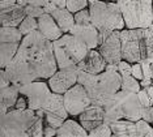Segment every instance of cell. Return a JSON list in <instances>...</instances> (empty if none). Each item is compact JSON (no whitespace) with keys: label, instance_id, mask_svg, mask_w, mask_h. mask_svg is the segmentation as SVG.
I'll list each match as a JSON object with an SVG mask.
<instances>
[{"label":"cell","instance_id":"obj_18","mask_svg":"<svg viewBox=\"0 0 153 137\" xmlns=\"http://www.w3.org/2000/svg\"><path fill=\"white\" fill-rule=\"evenodd\" d=\"M77 67L82 71L93 73V75H98V73L103 72L106 69L107 61L105 60V58L98 50L93 48V50H89L86 56L79 63Z\"/></svg>","mask_w":153,"mask_h":137},{"label":"cell","instance_id":"obj_36","mask_svg":"<svg viewBox=\"0 0 153 137\" xmlns=\"http://www.w3.org/2000/svg\"><path fill=\"white\" fill-rule=\"evenodd\" d=\"M11 84L12 82H11V80H9L8 75H7L5 69L1 68V71H0V89H1V87L8 86V85H11Z\"/></svg>","mask_w":153,"mask_h":137},{"label":"cell","instance_id":"obj_19","mask_svg":"<svg viewBox=\"0 0 153 137\" xmlns=\"http://www.w3.org/2000/svg\"><path fill=\"white\" fill-rule=\"evenodd\" d=\"M103 116H105V110L102 106L98 104H90L89 107H86L81 114L79 115L80 123L82 124L86 131H92L93 128L98 127L100 124L103 123Z\"/></svg>","mask_w":153,"mask_h":137},{"label":"cell","instance_id":"obj_17","mask_svg":"<svg viewBox=\"0 0 153 137\" xmlns=\"http://www.w3.org/2000/svg\"><path fill=\"white\" fill-rule=\"evenodd\" d=\"M26 17L25 4L16 3L13 5L0 8V22L3 26H17L22 22V20Z\"/></svg>","mask_w":153,"mask_h":137},{"label":"cell","instance_id":"obj_2","mask_svg":"<svg viewBox=\"0 0 153 137\" xmlns=\"http://www.w3.org/2000/svg\"><path fill=\"white\" fill-rule=\"evenodd\" d=\"M92 22L100 31V44L114 30H123L126 27L122 10L118 3L97 0L89 4Z\"/></svg>","mask_w":153,"mask_h":137},{"label":"cell","instance_id":"obj_20","mask_svg":"<svg viewBox=\"0 0 153 137\" xmlns=\"http://www.w3.org/2000/svg\"><path fill=\"white\" fill-rule=\"evenodd\" d=\"M38 29L43 34L46 38H48L50 41H56L63 36V31L59 27L58 22L55 21L51 13H46L41 15L38 17Z\"/></svg>","mask_w":153,"mask_h":137},{"label":"cell","instance_id":"obj_9","mask_svg":"<svg viewBox=\"0 0 153 137\" xmlns=\"http://www.w3.org/2000/svg\"><path fill=\"white\" fill-rule=\"evenodd\" d=\"M143 33L144 29H123L120 30L122 52L123 59L134 63H141L143 60Z\"/></svg>","mask_w":153,"mask_h":137},{"label":"cell","instance_id":"obj_25","mask_svg":"<svg viewBox=\"0 0 153 137\" xmlns=\"http://www.w3.org/2000/svg\"><path fill=\"white\" fill-rule=\"evenodd\" d=\"M122 89L137 93L141 89V85L139 82V80L135 78L132 75H123L122 76Z\"/></svg>","mask_w":153,"mask_h":137},{"label":"cell","instance_id":"obj_14","mask_svg":"<svg viewBox=\"0 0 153 137\" xmlns=\"http://www.w3.org/2000/svg\"><path fill=\"white\" fill-rule=\"evenodd\" d=\"M79 76V67L72 65L67 68H59L53 76L48 78V85L54 93L64 94L68 89L77 84Z\"/></svg>","mask_w":153,"mask_h":137},{"label":"cell","instance_id":"obj_45","mask_svg":"<svg viewBox=\"0 0 153 137\" xmlns=\"http://www.w3.org/2000/svg\"><path fill=\"white\" fill-rule=\"evenodd\" d=\"M19 3H21V4H27L26 0H19Z\"/></svg>","mask_w":153,"mask_h":137},{"label":"cell","instance_id":"obj_22","mask_svg":"<svg viewBox=\"0 0 153 137\" xmlns=\"http://www.w3.org/2000/svg\"><path fill=\"white\" fill-rule=\"evenodd\" d=\"M56 136L59 137H85L89 136V132L82 127L81 123H77L72 119H67L58 128Z\"/></svg>","mask_w":153,"mask_h":137},{"label":"cell","instance_id":"obj_5","mask_svg":"<svg viewBox=\"0 0 153 137\" xmlns=\"http://www.w3.org/2000/svg\"><path fill=\"white\" fill-rule=\"evenodd\" d=\"M126 27L147 29L153 24V0H117Z\"/></svg>","mask_w":153,"mask_h":137},{"label":"cell","instance_id":"obj_15","mask_svg":"<svg viewBox=\"0 0 153 137\" xmlns=\"http://www.w3.org/2000/svg\"><path fill=\"white\" fill-rule=\"evenodd\" d=\"M98 51L102 54L107 64H118L123 59L122 52L120 30H114L98 46Z\"/></svg>","mask_w":153,"mask_h":137},{"label":"cell","instance_id":"obj_13","mask_svg":"<svg viewBox=\"0 0 153 137\" xmlns=\"http://www.w3.org/2000/svg\"><path fill=\"white\" fill-rule=\"evenodd\" d=\"M43 111H45L46 123L56 129L67 120V118L69 115L67 108H65V104H64L63 94L54 93V91H53V94H51L50 99L47 101V103L45 104Z\"/></svg>","mask_w":153,"mask_h":137},{"label":"cell","instance_id":"obj_27","mask_svg":"<svg viewBox=\"0 0 153 137\" xmlns=\"http://www.w3.org/2000/svg\"><path fill=\"white\" fill-rule=\"evenodd\" d=\"M113 135V131H111V127L109 123L103 121L102 124H100L98 127L93 128L92 131H89V136L90 137H110Z\"/></svg>","mask_w":153,"mask_h":137},{"label":"cell","instance_id":"obj_12","mask_svg":"<svg viewBox=\"0 0 153 137\" xmlns=\"http://www.w3.org/2000/svg\"><path fill=\"white\" fill-rule=\"evenodd\" d=\"M4 69L13 85L21 86V85H25V84H29L32 81L38 80L37 75L34 73L32 67L29 65V63L19 54H16L13 60Z\"/></svg>","mask_w":153,"mask_h":137},{"label":"cell","instance_id":"obj_23","mask_svg":"<svg viewBox=\"0 0 153 137\" xmlns=\"http://www.w3.org/2000/svg\"><path fill=\"white\" fill-rule=\"evenodd\" d=\"M51 15H53L63 33L71 31V29L75 25V13H72L67 7H58Z\"/></svg>","mask_w":153,"mask_h":137},{"label":"cell","instance_id":"obj_33","mask_svg":"<svg viewBox=\"0 0 153 137\" xmlns=\"http://www.w3.org/2000/svg\"><path fill=\"white\" fill-rule=\"evenodd\" d=\"M118 71H119V73L122 76L123 75H132V64L130 61L122 59V60L118 63Z\"/></svg>","mask_w":153,"mask_h":137},{"label":"cell","instance_id":"obj_10","mask_svg":"<svg viewBox=\"0 0 153 137\" xmlns=\"http://www.w3.org/2000/svg\"><path fill=\"white\" fill-rule=\"evenodd\" d=\"M20 94L27 98V104L33 110L43 108L47 101L50 99L53 90L48 84L45 81H32L20 86Z\"/></svg>","mask_w":153,"mask_h":137},{"label":"cell","instance_id":"obj_34","mask_svg":"<svg viewBox=\"0 0 153 137\" xmlns=\"http://www.w3.org/2000/svg\"><path fill=\"white\" fill-rule=\"evenodd\" d=\"M141 119L147 120L148 123H153V104L152 106H145L141 110Z\"/></svg>","mask_w":153,"mask_h":137},{"label":"cell","instance_id":"obj_43","mask_svg":"<svg viewBox=\"0 0 153 137\" xmlns=\"http://www.w3.org/2000/svg\"><path fill=\"white\" fill-rule=\"evenodd\" d=\"M53 3H55L58 7H65L67 5V0H51Z\"/></svg>","mask_w":153,"mask_h":137},{"label":"cell","instance_id":"obj_44","mask_svg":"<svg viewBox=\"0 0 153 137\" xmlns=\"http://www.w3.org/2000/svg\"><path fill=\"white\" fill-rule=\"evenodd\" d=\"M145 89L148 90V94L151 96V98H152V101H153V85H151V86H148V87H145Z\"/></svg>","mask_w":153,"mask_h":137},{"label":"cell","instance_id":"obj_6","mask_svg":"<svg viewBox=\"0 0 153 137\" xmlns=\"http://www.w3.org/2000/svg\"><path fill=\"white\" fill-rule=\"evenodd\" d=\"M36 110L27 107L25 110L8 111L0 116V136L1 137H29L27 131L37 120Z\"/></svg>","mask_w":153,"mask_h":137},{"label":"cell","instance_id":"obj_4","mask_svg":"<svg viewBox=\"0 0 153 137\" xmlns=\"http://www.w3.org/2000/svg\"><path fill=\"white\" fill-rule=\"evenodd\" d=\"M53 43L58 68L77 65L90 50L84 42L80 41L71 33H64L59 39L54 41Z\"/></svg>","mask_w":153,"mask_h":137},{"label":"cell","instance_id":"obj_48","mask_svg":"<svg viewBox=\"0 0 153 137\" xmlns=\"http://www.w3.org/2000/svg\"><path fill=\"white\" fill-rule=\"evenodd\" d=\"M152 77H153V63H152Z\"/></svg>","mask_w":153,"mask_h":137},{"label":"cell","instance_id":"obj_38","mask_svg":"<svg viewBox=\"0 0 153 137\" xmlns=\"http://www.w3.org/2000/svg\"><path fill=\"white\" fill-rule=\"evenodd\" d=\"M56 133H58V129H56V128L51 127L50 124H46V125H45L43 136H46V137H53V136H56Z\"/></svg>","mask_w":153,"mask_h":137},{"label":"cell","instance_id":"obj_28","mask_svg":"<svg viewBox=\"0 0 153 137\" xmlns=\"http://www.w3.org/2000/svg\"><path fill=\"white\" fill-rule=\"evenodd\" d=\"M136 128L139 137H153V128L144 119H140V120L136 121Z\"/></svg>","mask_w":153,"mask_h":137},{"label":"cell","instance_id":"obj_26","mask_svg":"<svg viewBox=\"0 0 153 137\" xmlns=\"http://www.w3.org/2000/svg\"><path fill=\"white\" fill-rule=\"evenodd\" d=\"M19 29L24 36L29 34L30 31H33V30H37L38 29V19L26 15V17L22 20V22L19 25Z\"/></svg>","mask_w":153,"mask_h":137},{"label":"cell","instance_id":"obj_41","mask_svg":"<svg viewBox=\"0 0 153 137\" xmlns=\"http://www.w3.org/2000/svg\"><path fill=\"white\" fill-rule=\"evenodd\" d=\"M19 3V0H0V8H5V7L13 5Z\"/></svg>","mask_w":153,"mask_h":137},{"label":"cell","instance_id":"obj_35","mask_svg":"<svg viewBox=\"0 0 153 137\" xmlns=\"http://www.w3.org/2000/svg\"><path fill=\"white\" fill-rule=\"evenodd\" d=\"M132 76L135 77V78L137 80H143V77H144V73H143V65L141 63H134L132 64Z\"/></svg>","mask_w":153,"mask_h":137},{"label":"cell","instance_id":"obj_8","mask_svg":"<svg viewBox=\"0 0 153 137\" xmlns=\"http://www.w3.org/2000/svg\"><path fill=\"white\" fill-rule=\"evenodd\" d=\"M24 34L17 26H3L0 29V67L5 68L16 56Z\"/></svg>","mask_w":153,"mask_h":137},{"label":"cell","instance_id":"obj_46","mask_svg":"<svg viewBox=\"0 0 153 137\" xmlns=\"http://www.w3.org/2000/svg\"><path fill=\"white\" fill-rule=\"evenodd\" d=\"M148 29H149V30H151V33H152V36H153V24H152V25H151V26H149V27H148Z\"/></svg>","mask_w":153,"mask_h":137},{"label":"cell","instance_id":"obj_29","mask_svg":"<svg viewBox=\"0 0 153 137\" xmlns=\"http://www.w3.org/2000/svg\"><path fill=\"white\" fill-rule=\"evenodd\" d=\"M67 8L71 10L72 13H76L81 9H85L89 7V0H67Z\"/></svg>","mask_w":153,"mask_h":137},{"label":"cell","instance_id":"obj_39","mask_svg":"<svg viewBox=\"0 0 153 137\" xmlns=\"http://www.w3.org/2000/svg\"><path fill=\"white\" fill-rule=\"evenodd\" d=\"M56 8H58V5L55 4V3L51 1V0L47 3L46 5L43 7V9H45V12H46V13H53V12H54V10L56 9Z\"/></svg>","mask_w":153,"mask_h":137},{"label":"cell","instance_id":"obj_42","mask_svg":"<svg viewBox=\"0 0 153 137\" xmlns=\"http://www.w3.org/2000/svg\"><path fill=\"white\" fill-rule=\"evenodd\" d=\"M140 85H141V87H148V86L153 85V78H143L140 81Z\"/></svg>","mask_w":153,"mask_h":137},{"label":"cell","instance_id":"obj_7","mask_svg":"<svg viewBox=\"0 0 153 137\" xmlns=\"http://www.w3.org/2000/svg\"><path fill=\"white\" fill-rule=\"evenodd\" d=\"M122 89V75L119 71L105 69L97 75L96 82L92 89L88 90L93 104L105 106L106 102L110 101Z\"/></svg>","mask_w":153,"mask_h":137},{"label":"cell","instance_id":"obj_31","mask_svg":"<svg viewBox=\"0 0 153 137\" xmlns=\"http://www.w3.org/2000/svg\"><path fill=\"white\" fill-rule=\"evenodd\" d=\"M25 10H26V15L33 16V17H36V19H38L41 15H43V13H45L43 7L33 5V4H29V3L25 4Z\"/></svg>","mask_w":153,"mask_h":137},{"label":"cell","instance_id":"obj_11","mask_svg":"<svg viewBox=\"0 0 153 137\" xmlns=\"http://www.w3.org/2000/svg\"><path fill=\"white\" fill-rule=\"evenodd\" d=\"M63 97L65 108H67L68 114L72 116H79L86 107L92 104V98H90L88 90L85 89L84 85L79 82L65 91Z\"/></svg>","mask_w":153,"mask_h":137},{"label":"cell","instance_id":"obj_37","mask_svg":"<svg viewBox=\"0 0 153 137\" xmlns=\"http://www.w3.org/2000/svg\"><path fill=\"white\" fill-rule=\"evenodd\" d=\"M27 107H29V104H27V98H24V97L17 98L15 108H17V110H25V108H27Z\"/></svg>","mask_w":153,"mask_h":137},{"label":"cell","instance_id":"obj_47","mask_svg":"<svg viewBox=\"0 0 153 137\" xmlns=\"http://www.w3.org/2000/svg\"><path fill=\"white\" fill-rule=\"evenodd\" d=\"M93 1H97V0H89V4L90 3H93ZM106 1H114V0H106Z\"/></svg>","mask_w":153,"mask_h":137},{"label":"cell","instance_id":"obj_30","mask_svg":"<svg viewBox=\"0 0 153 137\" xmlns=\"http://www.w3.org/2000/svg\"><path fill=\"white\" fill-rule=\"evenodd\" d=\"M43 131H45L43 118H37V120L34 121V124L30 127L27 133H29V136H32V137H41V136H43Z\"/></svg>","mask_w":153,"mask_h":137},{"label":"cell","instance_id":"obj_21","mask_svg":"<svg viewBox=\"0 0 153 137\" xmlns=\"http://www.w3.org/2000/svg\"><path fill=\"white\" fill-rule=\"evenodd\" d=\"M113 136L117 137H139L136 121L128 120V119H119L113 123H110Z\"/></svg>","mask_w":153,"mask_h":137},{"label":"cell","instance_id":"obj_1","mask_svg":"<svg viewBox=\"0 0 153 137\" xmlns=\"http://www.w3.org/2000/svg\"><path fill=\"white\" fill-rule=\"evenodd\" d=\"M17 54L29 63L38 80H48L59 69L53 41L45 37L39 29L24 36Z\"/></svg>","mask_w":153,"mask_h":137},{"label":"cell","instance_id":"obj_3","mask_svg":"<svg viewBox=\"0 0 153 137\" xmlns=\"http://www.w3.org/2000/svg\"><path fill=\"white\" fill-rule=\"evenodd\" d=\"M103 110H105L103 121L109 124L119 119L137 121L141 119L143 104L139 99L137 93L120 89L110 101L106 102Z\"/></svg>","mask_w":153,"mask_h":137},{"label":"cell","instance_id":"obj_32","mask_svg":"<svg viewBox=\"0 0 153 137\" xmlns=\"http://www.w3.org/2000/svg\"><path fill=\"white\" fill-rule=\"evenodd\" d=\"M137 96H139V99H140L143 107H145V106H152V104H153L152 98H151V96L148 94V90L145 89V87H143V89H140V90L137 91Z\"/></svg>","mask_w":153,"mask_h":137},{"label":"cell","instance_id":"obj_24","mask_svg":"<svg viewBox=\"0 0 153 137\" xmlns=\"http://www.w3.org/2000/svg\"><path fill=\"white\" fill-rule=\"evenodd\" d=\"M19 93H20V86L17 85H11L1 87L0 89V103H4L8 108L15 107L17 98H19Z\"/></svg>","mask_w":153,"mask_h":137},{"label":"cell","instance_id":"obj_40","mask_svg":"<svg viewBox=\"0 0 153 137\" xmlns=\"http://www.w3.org/2000/svg\"><path fill=\"white\" fill-rule=\"evenodd\" d=\"M29 4H33V5H39V7H45L47 4L50 0H26Z\"/></svg>","mask_w":153,"mask_h":137},{"label":"cell","instance_id":"obj_16","mask_svg":"<svg viewBox=\"0 0 153 137\" xmlns=\"http://www.w3.org/2000/svg\"><path fill=\"white\" fill-rule=\"evenodd\" d=\"M69 33L74 34L76 38H79L80 41L84 42L90 50H93V48H98V46H100V31L94 26V24H93L92 21H89V22H81V24L75 22L74 27L71 29Z\"/></svg>","mask_w":153,"mask_h":137}]
</instances>
